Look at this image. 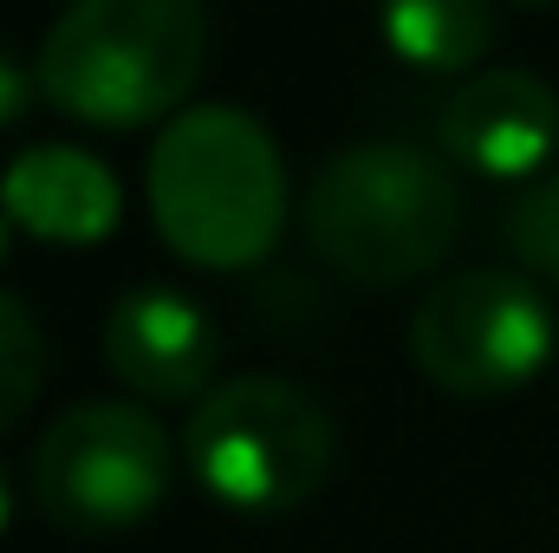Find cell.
I'll use <instances>...</instances> for the list:
<instances>
[{
    "label": "cell",
    "mask_w": 559,
    "mask_h": 553,
    "mask_svg": "<svg viewBox=\"0 0 559 553\" xmlns=\"http://www.w3.org/2000/svg\"><path fill=\"white\" fill-rule=\"evenodd\" d=\"M436 143L449 163L488 183H534L559 143V98L547 79L521 66L468 72L436 105Z\"/></svg>",
    "instance_id": "obj_7"
},
{
    "label": "cell",
    "mask_w": 559,
    "mask_h": 553,
    "mask_svg": "<svg viewBox=\"0 0 559 553\" xmlns=\"http://www.w3.org/2000/svg\"><path fill=\"white\" fill-rule=\"evenodd\" d=\"M306 242L352 286H404L442 268L462 242V183L417 143H345L312 169Z\"/></svg>",
    "instance_id": "obj_2"
},
{
    "label": "cell",
    "mask_w": 559,
    "mask_h": 553,
    "mask_svg": "<svg viewBox=\"0 0 559 553\" xmlns=\"http://www.w3.org/2000/svg\"><path fill=\"white\" fill-rule=\"evenodd\" d=\"M0 209L46 248H98L124 222V189L105 156L79 143H33L0 169Z\"/></svg>",
    "instance_id": "obj_9"
},
{
    "label": "cell",
    "mask_w": 559,
    "mask_h": 553,
    "mask_svg": "<svg viewBox=\"0 0 559 553\" xmlns=\"http://www.w3.org/2000/svg\"><path fill=\"white\" fill-rule=\"evenodd\" d=\"M338 430L325 404L293 378H228L195 398L182 430V462L235 515H286L312 502L332 475Z\"/></svg>",
    "instance_id": "obj_4"
},
{
    "label": "cell",
    "mask_w": 559,
    "mask_h": 553,
    "mask_svg": "<svg viewBox=\"0 0 559 553\" xmlns=\"http://www.w3.org/2000/svg\"><path fill=\"white\" fill-rule=\"evenodd\" d=\"M501 235H508V248H514V261L527 274L559 286V169L514 189V202L501 215Z\"/></svg>",
    "instance_id": "obj_12"
},
{
    "label": "cell",
    "mask_w": 559,
    "mask_h": 553,
    "mask_svg": "<svg viewBox=\"0 0 559 553\" xmlns=\"http://www.w3.org/2000/svg\"><path fill=\"white\" fill-rule=\"evenodd\" d=\"M209 59L202 0H72L39 39V98L92 131L176 118Z\"/></svg>",
    "instance_id": "obj_3"
},
{
    "label": "cell",
    "mask_w": 559,
    "mask_h": 553,
    "mask_svg": "<svg viewBox=\"0 0 559 553\" xmlns=\"http://www.w3.org/2000/svg\"><path fill=\"white\" fill-rule=\"evenodd\" d=\"M150 222L176 261L235 274L267 261L286 228V163L261 118L235 105H189L150 143Z\"/></svg>",
    "instance_id": "obj_1"
},
{
    "label": "cell",
    "mask_w": 559,
    "mask_h": 553,
    "mask_svg": "<svg viewBox=\"0 0 559 553\" xmlns=\"http://www.w3.org/2000/svg\"><path fill=\"white\" fill-rule=\"evenodd\" d=\"M7 515H13V489H7V469H0V528H7Z\"/></svg>",
    "instance_id": "obj_15"
},
{
    "label": "cell",
    "mask_w": 559,
    "mask_h": 553,
    "mask_svg": "<svg viewBox=\"0 0 559 553\" xmlns=\"http://www.w3.org/2000/svg\"><path fill=\"white\" fill-rule=\"evenodd\" d=\"M46 378V339L26 299L0 293V430H13Z\"/></svg>",
    "instance_id": "obj_11"
},
{
    "label": "cell",
    "mask_w": 559,
    "mask_h": 553,
    "mask_svg": "<svg viewBox=\"0 0 559 553\" xmlns=\"http://www.w3.org/2000/svg\"><path fill=\"white\" fill-rule=\"evenodd\" d=\"M521 7H554V0H521Z\"/></svg>",
    "instance_id": "obj_16"
},
{
    "label": "cell",
    "mask_w": 559,
    "mask_h": 553,
    "mask_svg": "<svg viewBox=\"0 0 559 553\" xmlns=\"http://www.w3.org/2000/svg\"><path fill=\"white\" fill-rule=\"evenodd\" d=\"M176 482V443L143 404L92 398L52 416L33 449V502L52 528L118 534L163 508Z\"/></svg>",
    "instance_id": "obj_5"
},
{
    "label": "cell",
    "mask_w": 559,
    "mask_h": 553,
    "mask_svg": "<svg viewBox=\"0 0 559 553\" xmlns=\"http://www.w3.org/2000/svg\"><path fill=\"white\" fill-rule=\"evenodd\" d=\"M378 33L417 72H468L495 39V0H378Z\"/></svg>",
    "instance_id": "obj_10"
},
{
    "label": "cell",
    "mask_w": 559,
    "mask_h": 553,
    "mask_svg": "<svg viewBox=\"0 0 559 553\" xmlns=\"http://www.w3.org/2000/svg\"><path fill=\"white\" fill-rule=\"evenodd\" d=\"M33 98H39V72H26V66L0 46V131H13V125L33 111Z\"/></svg>",
    "instance_id": "obj_13"
},
{
    "label": "cell",
    "mask_w": 559,
    "mask_h": 553,
    "mask_svg": "<svg viewBox=\"0 0 559 553\" xmlns=\"http://www.w3.org/2000/svg\"><path fill=\"white\" fill-rule=\"evenodd\" d=\"M105 365L118 372V385L131 398H150V404L202 398V391H215L222 332H215L209 306H195L189 293L131 286L105 313Z\"/></svg>",
    "instance_id": "obj_8"
},
{
    "label": "cell",
    "mask_w": 559,
    "mask_h": 553,
    "mask_svg": "<svg viewBox=\"0 0 559 553\" xmlns=\"http://www.w3.org/2000/svg\"><path fill=\"white\" fill-rule=\"evenodd\" d=\"M411 358L449 398H514L554 358V306L508 268L449 274L411 313Z\"/></svg>",
    "instance_id": "obj_6"
},
{
    "label": "cell",
    "mask_w": 559,
    "mask_h": 553,
    "mask_svg": "<svg viewBox=\"0 0 559 553\" xmlns=\"http://www.w3.org/2000/svg\"><path fill=\"white\" fill-rule=\"evenodd\" d=\"M7 255H13V222H7V209H0V268H7Z\"/></svg>",
    "instance_id": "obj_14"
}]
</instances>
